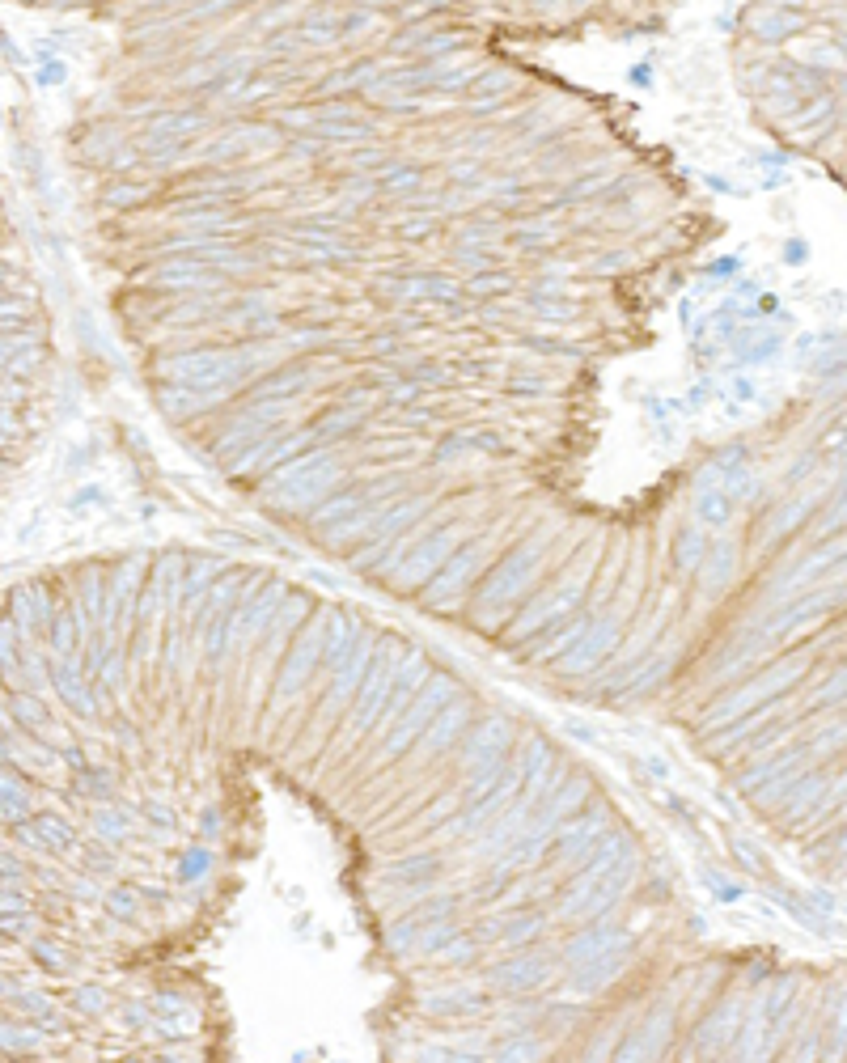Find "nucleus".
Segmentation results:
<instances>
[{
	"mask_svg": "<svg viewBox=\"0 0 847 1063\" xmlns=\"http://www.w3.org/2000/svg\"><path fill=\"white\" fill-rule=\"evenodd\" d=\"M288 411H293V403L288 399H272V403H255L250 411H242L238 420H233L221 437L212 441V454H229L233 445H246V437L250 432H267V424H272L276 416H288Z\"/></svg>",
	"mask_w": 847,
	"mask_h": 1063,
	"instance_id": "obj_3",
	"label": "nucleus"
},
{
	"mask_svg": "<svg viewBox=\"0 0 847 1063\" xmlns=\"http://www.w3.org/2000/svg\"><path fill=\"white\" fill-rule=\"evenodd\" d=\"M386 187L390 191H411V187H416V170H386Z\"/></svg>",
	"mask_w": 847,
	"mask_h": 1063,
	"instance_id": "obj_14",
	"label": "nucleus"
},
{
	"mask_svg": "<svg viewBox=\"0 0 847 1063\" xmlns=\"http://www.w3.org/2000/svg\"><path fill=\"white\" fill-rule=\"evenodd\" d=\"M458 534H462L458 526H449V530H441V534H432L424 547H416V551H411L407 560L399 564V581H403V585H416L420 576H432V572H437V568L445 564V551L458 543Z\"/></svg>",
	"mask_w": 847,
	"mask_h": 1063,
	"instance_id": "obj_4",
	"label": "nucleus"
},
{
	"mask_svg": "<svg viewBox=\"0 0 847 1063\" xmlns=\"http://www.w3.org/2000/svg\"><path fill=\"white\" fill-rule=\"evenodd\" d=\"M416 517H424V500H407V504H399V509L394 513H382L377 517V526H365V538L369 543H386L390 534H399L407 521H416Z\"/></svg>",
	"mask_w": 847,
	"mask_h": 1063,
	"instance_id": "obj_7",
	"label": "nucleus"
},
{
	"mask_svg": "<svg viewBox=\"0 0 847 1063\" xmlns=\"http://www.w3.org/2000/svg\"><path fill=\"white\" fill-rule=\"evenodd\" d=\"M153 280L161 284H183V288H200V284H212L216 276L208 272L204 263H166V267H157Z\"/></svg>",
	"mask_w": 847,
	"mask_h": 1063,
	"instance_id": "obj_9",
	"label": "nucleus"
},
{
	"mask_svg": "<svg viewBox=\"0 0 847 1063\" xmlns=\"http://www.w3.org/2000/svg\"><path fill=\"white\" fill-rule=\"evenodd\" d=\"M729 513H733L729 492H704V496L695 500V517H699V521H708V526H725Z\"/></svg>",
	"mask_w": 847,
	"mask_h": 1063,
	"instance_id": "obj_11",
	"label": "nucleus"
},
{
	"mask_svg": "<svg viewBox=\"0 0 847 1063\" xmlns=\"http://www.w3.org/2000/svg\"><path fill=\"white\" fill-rule=\"evenodd\" d=\"M335 479H339V471H335L331 458L305 454V458L276 466V471L267 475V496H272L280 509H310L318 496H327V488Z\"/></svg>",
	"mask_w": 847,
	"mask_h": 1063,
	"instance_id": "obj_2",
	"label": "nucleus"
},
{
	"mask_svg": "<svg viewBox=\"0 0 847 1063\" xmlns=\"http://www.w3.org/2000/svg\"><path fill=\"white\" fill-rule=\"evenodd\" d=\"M204 128V119L200 115H161L153 128H149V140H157V136H170V144L178 149V140L183 136H191V132H200Z\"/></svg>",
	"mask_w": 847,
	"mask_h": 1063,
	"instance_id": "obj_10",
	"label": "nucleus"
},
{
	"mask_svg": "<svg viewBox=\"0 0 847 1063\" xmlns=\"http://www.w3.org/2000/svg\"><path fill=\"white\" fill-rule=\"evenodd\" d=\"M420 390H424L420 382H394V390H386V394H390L394 403H411V399H416Z\"/></svg>",
	"mask_w": 847,
	"mask_h": 1063,
	"instance_id": "obj_15",
	"label": "nucleus"
},
{
	"mask_svg": "<svg viewBox=\"0 0 847 1063\" xmlns=\"http://www.w3.org/2000/svg\"><path fill=\"white\" fill-rule=\"evenodd\" d=\"M267 140H276L272 132L267 128H233V132H225V136H216L212 144H208V153H204V161H221V157H238V153H246V149H255V144H267Z\"/></svg>",
	"mask_w": 847,
	"mask_h": 1063,
	"instance_id": "obj_5",
	"label": "nucleus"
},
{
	"mask_svg": "<svg viewBox=\"0 0 847 1063\" xmlns=\"http://www.w3.org/2000/svg\"><path fill=\"white\" fill-rule=\"evenodd\" d=\"M318 377L314 365H293V369H284V373H272L267 382L255 390V399L259 403H272V399H284V394H293V390H305Z\"/></svg>",
	"mask_w": 847,
	"mask_h": 1063,
	"instance_id": "obj_6",
	"label": "nucleus"
},
{
	"mask_svg": "<svg viewBox=\"0 0 847 1063\" xmlns=\"http://www.w3.org/2000/svg\"><path fill=\"white\" fill-rule=\"evenodd\" d=\"M729 568H733V551H729V547H720V551H716V560H712V564H708V572H704V581H708V585H716V581H720V576H725Z\"/></svg>",
	"mask_w": 847,
	"mask_h": 1063,
	"instance_id": "obj_13",
	"label": "nucleus"
},
{
	"mask_svg": "<svg viewBox=\"0 0 847 1063\" xmlns=\"http://www.w3.org/2000/svg\"><path fill=\"white\" fill-rule=\"evenodd\" d=\"M360 509H365V496L360 492H344V496H335L331 504H318L314 509V526H335V521H352Z\"/></svg>",
	"mask_w": 847,
	"mask_h": 1063,
	"instance_id": "obj_8",
	"label": "nucleus"
},
{
	"mask_svg": "<svg viewBox=\"0 0 847 1063\" xmlns=\"http://www.w3.org/2000/svg\"><path fill=\"white\" fill-rule=\"evenodd\" d=\"M678 551H682V564H699V551H704V538H699L695 530H682V543H678Z\"/></svg>",
	"mask_w": 847,
	"mask_h": 1063,
	"instance_id": "obj_12",
	"label": "nucleus"
},
{
	"mask_svg": "<svg viewBox=\"0 0 847 1063\" xmlns=\"http://www.w3.org/2000/svg\"><path fill=\"white\" fill-rule=\"evenodd\" d=\"M263 352L259 348H242V352H221V348H204V352H174L170 360L157 365V377H166V386L178 390H225L255 365Z\"/></svg>",
	"mask_w": 847,
	"mask_h": 1063,
	"instance_id": "obj_1",
	"label": "nucleus"
}]
</instances>
